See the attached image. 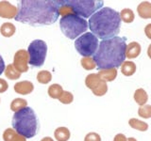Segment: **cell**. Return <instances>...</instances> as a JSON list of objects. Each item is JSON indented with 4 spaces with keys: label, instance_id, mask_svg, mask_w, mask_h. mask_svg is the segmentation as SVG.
<instances>
[{
    "label": "cell",
    "instance_id": "cell-14",
    "mask_svg": "<svg viewBox=\"0 0 151 141\" xmlns=\"http://www.w3.org/2000/svg\"><path fill=\"white\" fill-rule=\"evenodd\" d=\"M101 80L107 82H112L117 76V69L111 68V69H106V70H99L97 73Z\"/></svg>",
    "mask_w": 151,
    "mask_h": 141
},
{
    "label": "cell",
    "instance_id": "cell-24",
    "mask_svg": "<svg viewBox=\"0 0 151 141\" xmlns=\"http://www.w3.org/2000/svg\"><path fill=\"white\" fill-rule=\"evenodd\" d=\"M48 95L52 98V99H59L60 97V95L63 92V87L59 84H53L48 88Z\"/></svg>",
    "mask_w": 151,
    "mask_h": 141
},
{
    "label": "cell",
    "instance_id": "cell-35",
    "mask_svg": "<svg viewBox=\"0 0 151 141\" xmlns=\"http://www.w3.org/2000/svg\"><path fill=\"white\" fill-rule=\"evenodd\" d=\"M5 62H4V60L2 58V56H0V75H1L3 73V72L5 70Z\"/></svg>",
    "mask_w": 151,
    "mask_h": 141
},
{
    "label": "cell",
    "instance_id": "cell-37",
    "mask_svg": "<svg viewBox=\"0 0 151 141\" xmlns=\"http://www.w3.org/2000/svg\"><path fill=\"white\" fill-rule=\"evenodd\" d=\"M41 141H54V140L52 139L51 137H49V136H45V137H44Z\"/></svg>",
    "mask_w": 151,
    "mask_h": 141
},
{
    "label": "cell",
    "instance_id": "cell-31",
    "mask_svg": "<svg viewBox=\"0 0 151 141\" xmlns=\"http://www.w3.org/2000/svg\"><path fill=\"white\" fill-rule=\"evenodd\" d=\"M84 141H101V136L94 132H91L85 135Z\"/></svg>",
    "mask_w": 151,
    "mask_h": 141
},
{
    "label": "cell",
    "instance_id": "cell-10",
    "mask_svg": "<svg viewBox=\"0 0 151 141\" xmlns=\"http://www.w3.org/2000/svg\"><path fill=\"white\" fill-rule=\"evenodd\" d=\"M18 9L8 1L0 2V17L5 19H13L17 15Z\"/></svg>",
    "mask_w": 151,
    "mask_h": 141
},
{
    "label": "cell",
    "instance_id": "cell-8",
    "mask_svg": "<svg viewBox=\"0 0 151 141\" xmlns=\"http://www.w3.org/2000/svg\"><path fill=\"white\" fill-rule=\"evenodd\" d=\"M28 56H29V64L35 67H41L44 65L46 54L47 44L42 40H35L30 42L27 48Z\"/></svg>",
    "mask_w": 151,
    "mask_h": 141
},
{
    "label": "cell",
    "instance_id": "cell-32",
    "mask_svg": "<svg viewBox=\"0 0 151 141\" xmlns=\"http://www.w3.org/2000/svg\"><path fill=\"white\" fill-rule=\"evenodd\" d=\"M9 88V84L5 79L0 78V93H3L5 91H7V89Z\"/></svg>",
    "mask_w": 151,
    "mask_h": 141
},
{
    "label": "cell",
    "instance_id": "cell-21",
    "mask_svg": "<svg viewBox=\"0 0 151 141\" xmlns=\"http://www.w3.org/2000/svg\"><path fill=\"white\" fill-rule=\"evenodd\" d=\"M129 124L131 128H133L135 130H139L141 132H145L148 129V124L146 122L140 120L138 119H135V118H132L129 120Z\"/></svg>",
    "mask_w": 151,
    "mask_h": 141
},
{
    "label": "cell",
    "instance_id": "cell-23",
    "mask_svg": "<svg viewBox=\"0 0 151 141\" xmlns=\"http://www.w3.org/2000/svg\"><path fill=\"white\" fill-rule=\"evenodd\" d=\"M119 14H120L121 21H123L124 23H127V24L132 23L135 19L134 12L132 11V9H123Z\"/></svg>",
    "mask_w": 151,
    "mask_h": 141
},
{
    "label": "cell",
    "instance_id": "cell-9",
    "mask_svg": "<svg viewBox=\"0 0 151 141\" xmlns=\"http://www.w3.org/2000/svg\"><path fill=\"white\" fill-rule=\"evenodd\" d=\"M28 62H29V56L27 50H18L13 58V66L19 73H27L28 70Z\"/></svg>",
    "mask_w": 151,
    "mask_h": 141
},
{
    "label": "cell",
    "instance_id": "cell-27",
    "mask_svg": "<svg viewBox=\"0 0 151 141\" xmlns=\"http://www.w3.org/2000/svg\"><path fill=\"white\" fill-rule=\"evenodd\" d=\"M93 93L96 96H104L105 94L107 93L108 91V86H107V83L105 81H103V80H101L100 83H99L97 86L94 88L93 89Z\"/></svg>",
    "mask_w": 151,
    "mask_h": 141
},
{
    "label": "cell",
    "instance_id": "cell-33",
    "mask_svg": "<svg viewBox=\"0 0 151 141\" xmlns=\"http://www.w3.org/2000/svg\"><path fill=\"white\" fill-rule=\"evenodd\" d=\"M127 138L126 137L125 135L123 134H118L114 136V138H113V141H127Z\"/></svg>",
    "mask_w": 151,
    "mask_h": 141
},
{
    "label": "cell",
    "instance_id": "cell-19",
    "mask_svg": "<svg viewBox=\"0 0 151 141\" xmlns=\"http://www.w3.org/2000/svg\"><path fill=\"white\" fill-rule=\"evenodd\" d=\"M100 81H101V78L99 77V75L97 73H91V74H88L86 78H85V85H86V87L88 88L93 90V89L100 83Z\"/></svg>",
    "mask_w": 151,
    "mask_h": 141
},
{
    "label": "cell",
    "instance_id": "cell-22",
    "mask_svg": "<svg viewBox=\"0 0 151 141\" xmlns=\"http://www.w3.org/2000/svg\"><path fill=\"white\" fill-rule=\"evenodd\" d=\"M5 75L8 79L11 80H16L19 79L21 76V73L18 72V70L14 68L13 64H9L6 68H5Z\"/></svg>",
    "mask_w": 151,
    "mask_h": 141
},
{
    "label": "cell",
    "instance_id": "cell-1",
    "mask_svg": "<svg viewBox=\"0 0 151 141\" xmlns=\"http://www.w3.org/2000/svg\"><path fill=\"white\" fill-rule=\"evenodd\" d=\"M17 9L15 20L32 26L52 25L60 16L58 0H22Z\"/></svg>",
    "mask_w": 151,
    "mask_h": 141
},
{
    "label": "cell",
    "instance_id": "cell-13",
    "mask_svg": "<svg viewBox=\"0 0 151 141\" xmlns=\"http://www.w3.org/2000/svg\"><path fill=\"white\" fill-rule=\"evenodd\" d=\"M137 12L138 15L143 19H150L151 18V3L148 1L141 2L137 7Z\"/></svg>",
    "mask_w": 151,
    "mask_h": 141
},
{
    "label": "cell",
    "instance_id": "cell-6",
    "mask_svg": "<svg viewBox=\"0 0 151 141\" xmlns=\"http://www.w3.org/2000/svg\"><path fill=\"white\" fill-rule=\"evenodd\" d=\"M66 3L72 8L75 15L81 18L91 17L104 4L101 0H66Z\"/></svg>",
    "mask_w": 151,
    "mask_h": 141
},
{
    "label": "cell",
    "instance_id": "cell-4",
    "mask_svg": "<svg viewBox=\"0 0 151 141\" xmlns=\"http://www.w3.org/2000/svg\"><path fill=\"white\" fill-rule=\"evenodd\" d=\"M12 127L17 134L25 138L35 136L39 131V120L32 108L27 106L15 112L12 117Z\"/></svg>",
    "mask_w": 151,
    "mask_h": 141
},
{
    "label": "cell",
    "instance_id": "cell-12",
    "mask_svg": "<svg viewBox=\"0 0 151 141\" xmlns=\"http://www.w3.org/2000/svg\"><path fill=\"white\" fill-rule=\"evenodd\" d=\"M142 47L140 43H138L137 41H131L129 45H127L126 48V58L129 59H133L138 58L141 54Z\"/></svg>",
    "mask_w": 151,
    "mask_h": 141
},
{
    "label": "cell",
    "instance_id": "cell-18",
    "mask_svg": "<svg viewBox=\"0 0 151 141\" xmlns=\"http://www.w3.org/2000/svg\"><path fill=\"white\" fill-rule=\"evenodd\" d=\"M70 131L66 127H59L54 132V136L58 141H67L70 138Z\"/></svg>",
    "mask_w": 151,
    "mask_h": 141
},
{
    "label": "cell",
    "instance_id": "cell-28",
    "mask_svg": "<svg viewBox=\"0 0 151 141\" xmlns=\"http://www.w3.org/2000/svg\"><path fill=\"white\" fill-rule=\"evenodd\" d=\"M80 63H81V66L83 67V69L87 70H93L96 67V64L94 62V60L92 56H90V58H82L81 60H80Z\"/></svg>",
    "mask_w": 151,
    "mask_h": 141
},
{
    "label": "cell",
    "instance_id": "cell-36",
    "mask_svg": "<svg viewBox=\"0 0 151 141\" xmlns=\"http://www.w3.org/2000/svg\"><path fill=\"white\" fill-rule=\"evenodd\" d=\"M147 56H148V58L151 59V43L148 45V48H147Z\"/></svg>",
    "mask_w": 151,
    "mask_h": 141
},
{
    "label": "cell",
    "instance_id": "cell-5",
    "mask_svg": "<svg viewBox=\"0 0 151 141\" xmlns=\"http://www.w3.org/2000/svg\"><path fill=\"white\" fill-rule=\"evenodd\" d=\"M60 26L63 33L70 40L77 39L88 29V22L75 14L63 16L60 20Z\"/></svg>",
    "mask_w": 151,
    "mask_h": 141
},
{
    "label": "cell",
    "instance_id": "cell-34",
    "mask_svg": "<svg viewBox=\"0 0 151 141\" xmlns=\"http://www.w3.org/2000/svg\"><path fill=\"white\" fill-rule=\"evenodd\" d=\"M145 36L147 37L149 40H151V24L146 25V26L145 27Z\"/></svg>",
    "mask_w": 151,
    "mask_h": 141
},
{
    "label": "cell",
    "instance_id": "cell-25",
    "mask_svg": "<svg viewBox=\"0 0 151 141\" xmlns=\"http://www.w3.org/2000/svg\"><path fill=\"white\" fill-rule=\"evenodd\" d=\"M27 106V102L25 99L16 98L11 103V110L13 112H18Z\"/></svg>",
    "mask_w": 151,
    "mask_h": 141
},
{
    "label": "cell",
    "instance_id": "cell-3",
    "mask_svg": "<svg viewBox=\"0 0 151 141\" xmlns=\"http://www.w3.org/2000/svg\"><path fill=\"white\" fill-rule=\"evenodd\" d=\"M121 18L115 9L105 7L100 9L89 19V28L97 39L107 40L116 37L120 32Z\"/></svg>",
    "mask_w": 151,
    "mask_h": 141
},
{
    "label": "cell",
    "instance_id": "cell-30",
    "mask_svg": "<svg viewBox=\"0 0 151 141\" xmlns=\"http://www.w3.org/2000/svg\"><path fill=\"white\" fill-rule=\"evenodd\" d=\"M59 100L61 103H63V105H69V103H71L74 101V96H73V94L69 91H63V94L60 95V97L59 98Z\"/></svg>",
    "mask_w": 151,
    "mask_h": 141
},
{
    "label": "cell",
    "instance_id": "cell-2",
    "mask_svg": "<svg viewBox=\"0 0 151 141\" xmlns=\"http://www.w3.org/2000/svg\"><path fill=\"white\" fill-rule=\"evenodd\" d=\"M126 38L116 36L102 40L93 58L96 67L99 70L120 67L126 59Z\"/></svg>",
    "mask_w": 151,
    "mask_h": 141
},
{
    "label": "cell",
    "instance_id": "cell-15",
    "mask_svg": "<svg viewBox=\"0 0 151 141\" xmlns=\"http://www.w3.org/2000/svg\"><path fill=\"white\" fill-rule=\"evenodd\" d=\"M3 140L4 141H27L21 135L16 133V131L12 128H8L3 133Z\"/></svg>",
    "mask_w": 151,
    "mask_h": 141
},
{
    "label": "cell",
    "instance_id": "cell-17",
    "mask_svg": "<svg viewBox=\"0 0 151 141\" xmlns=\"http://www.w3.org/2000/svg\"><path fill=\"white\" fill-rule=\"evenodd\" d=\"M136 64L132 61H124L121 65V72L125 76H131L136 72Z\"/></svg>",
    "mask_w": 151,
    "mask_h": 141
},
{
    "label": "cell",
    "instance_id": "cell-38",
    "mask_svg": "<svg viewBox=\"0 0 151 141\" xmlns=\"http://www.w3.org/2000/svg\"><path fill=\"white\" fill-rule=\"evenodd\" d=\"M127 141H137V139H135L134 137H129Z\"/></svg>",
    "mask_w": 151,
    "mask_h": 141
},
{
    "label": "cell",
    "instance_id": "cell-29",
    "mask_svg": "<svg viewBox=\"0 0 151 141\" xmlns=\"http://www.w3.org/2000/svg\"><path fill=\"white\" fill-rule=\"evenodd\" d=\"M138 115L143 118V119H149L151 118V105H145L143 106H140L138 109Z\"/></svg>",
    "mask_w": 151,
    "mask_h": 141
},
{
    "label": "cell",
    "instance_id": "cell-11",
    "mask_svg": "<svg viewBox=\"0 0 151 141\" xmlns=\"http://www.w3.org/2000/svg\"><path fill=\"white\" fill-rule=\"evenodd\" d=\"M33 89H34V86L30 81H21L14 85V91L22 95L30 94Z\"/></svg>",
    "mask_w": 151,
    "mask_h": 141
},
{
    "label": "cell",
    "instance_id": "cell-26",
    "mask_svg": "<svg viewBox=\"0 0 151 141\" xmlns=\"http://www.w3.org/2000/svg\"><path fill=\"white\" fill-rule=\"evenodd\" d=\"M52 80V74L48 70H40L37 74V81L41 84H48Z\"/></svg>",
    "mask_w": 151,
    "mask_h": 141
},
{
    "label": "cell",
    "instance_id": "cell-20",
    "mask_svg": "<svg viewBox=\"0 0 151 141\" xmlns=\"http://www.w3.org/2000/svg\"><path fill=\"white\" fill-rule=\"evenodd\" d=\"M15 31H16V27L12 23H4L2 24L1 27H0V33L2 34V36L6 38L13 36Z\"/></svg>",
    "mask_w": 151,
    "mask_h": 141
},
{
    "label": "cell",
    "instance_id": "cell-7",
    "mask_svg": "<svg viewBox=\"0 0 151 141\" xmlns=\"http://www.w3.org/2000/svg\"><path fill=\"white\" fill-rule=\"evenodd\" d=\"M75 47L83 58H90L96 54L98 48V39L92 32H86L75 41Z\"/></svg>",
    "mask_w": 151,
    "mask_h": 141
},
{
    "label": "cell",
    "instance_id": "cell-16",
    "mask_svg": "<svg viewBox=\"0 0 151 141\" xmlns=\"http://www.w3.org/2000/svg\"><path fill=\"white\" fill-rule=\"evenodd\" d=\"M133 98H134V101L136 102L137 105H139L140 106H143L145 105L146 102H147L148 95L144 88H138L135 90Z\"/></svg>",
    "mask_w": 151,
    "mask_h": 141
}]
</instances>
